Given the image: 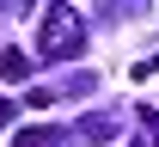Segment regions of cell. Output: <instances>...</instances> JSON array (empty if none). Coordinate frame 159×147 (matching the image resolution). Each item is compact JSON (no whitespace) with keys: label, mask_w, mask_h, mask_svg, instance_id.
<instances>
[{"label":"cell","mask_w":159,"mask_h":147,"mask_svg":"<svg viewBox=\"0 0 159 147\" xmlns=\"http://www.w3.org/2000/svg\"><path fill=\"white\" fill-rule=\"evenodd\" d=\"M80 43H86V37H80V19L67 12V6H49V12H43V43H37L43 62H74Z\"/></svg>","instance_id":"6da1fadb"},{"label":"cell","mask_w":159,"mask_h":147,"mask_svg":"<svg viewBox=\"0 0 159 147\" xmlns=\"http://www.w3.org/2000/svg\"><path fill=\"white\" fill-rule=\"evenodd\" d=\"M80 135H86V141H116V123L92 110V117H80Z\"/></svg>","instance_id":"7a4b0ae2"},{"label":"cell","mask_w":159,"mask_h":147,"mask_svg":"<svg viewBox=\"0 0 159 147\" xmlns=\"http://www.w3.org/2000/svg\"><path fill=\"white\" fill-rule=\"evenodd\" d=\"M0 74H6L12 86H19V80H31V55H12V49H6V55H0Z\"/></svg>","instance_id":"3957f363"},{"label":"cell","mask_w":159,"mask_h":147,"mask_svg":"<svg viewBox=\"0 0 159 147\" xmlns=\"http://www.w3.org/2000/svg\"><path fill=\"white\" fill-rule=\"evenodd\" d=\"M135 117H141V129H147V147H159V110H153V104H141Z\"/></svg>","instance_id":"277c9868"},{"label":"cell","mask_w":159,"mask_h":147,"mask_svg":"<svg viewBox=\"0 0 159 147\" xmlns=\"http://www.w3.org/2000/svg\"><path fill=\"white\" fill-rule=\"evenodd\" d=\"M6 123H12V98H0V129H6Z\"/></svg>","instance_id":"5b68a950"}]
</instances>
